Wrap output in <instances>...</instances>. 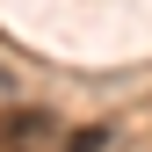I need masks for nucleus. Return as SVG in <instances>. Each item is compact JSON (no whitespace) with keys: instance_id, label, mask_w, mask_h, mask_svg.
<instances>
[{"instance_id":"f257e3e1","label":"nucleus","mask_w":152,"mask_h":152,"mask_svg":"<svg viewBox=\"0 0 152 152\" xmlns=\"http://www.w3.org/2000/svg\"><path fill=\"white\" fill-rule=\"evenodd\" d=\"M58 145H65V130L51 109H36V102L0 109V152H58Z\"/></svg>"},{"instance_id":"f03ea898","label":"nucleus","mask_w":152,"mask_h":152,"mask_svg":"<svg viewBox=\"0 0 152 152\" xmlns=\"http://www.w3.org/2000/svg\"><path fill=\"white\" fill-rule=\"evenodd\" d=\"M58 152H116V130L109 123H87V130H65V145Z\"/></svg>"}]
</instances>
